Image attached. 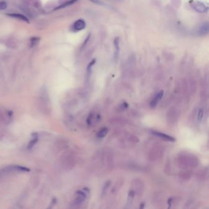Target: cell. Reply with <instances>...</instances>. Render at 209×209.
<instances>
[{
	"label": "cell",
	"mask_w": 209,
	"mask_h": 209,
	"mask_svg": "<svg viewBox=\"0 0 209 209\" xmlns=\"http://www.w3.org/2000/svg\"><path fill=\"white\" fill-rule=\"evenodd\" d=\"M90 194V190L89 188H85L82 190H79L76 193V198H75V204L79 205L82 204L87 199V196Z\"/></svg>",
	"instance_id": "1"
},
{
	"label": "cell",
	"mask_w": 209,
	"mask_h": 209,
	"mask_svg": "<svg viewBox=\"0 0 209 209\" xmlns=\"http://www.w3.org/2000/svg\"><path fill=\"white\" fill-rule=\"evenodd\" d=\"M190 5L195 11L199 13H206L208 10V7L206 4L199 1H191Z\"/></svg>",
	"instance_id": "2"
},
{
	"label": "cell",
	"mask_w": 209,
	"mask_h": 209,
	"mask_svg": "<svg viewBox=\"0 0 209 209\" xmlns=\"http://www.w3.org/2000/svg\"><path fill=\"white\" fill-rule=\"evenodd\" d=\"M30 169L26 167L20 166H7L5 169H2L1 172L3 173H11V172H30Z\"/></svg>",
	"instance_id": "3"
},
{
	"label": "cell",
	"mask_w": 209,
	"mask_h": 209,
	"mask_svg": "<svg viewBox=\"0 0 209 209\" xmlns=\"http://www.w3.org/2000/svg\"><path fill=\"white\" fill-rule=\"evenodd\" d=\"M196 34L198 36L207 35L209 31V25L208 22H204L200 24L196 29Z\"/></svg>",
	"instance_id": "4"
},
{
	"label": "cell",
	"mask_w": 209,
	"mask_h": 209,
	"mask_svg": "<svg viewBox=\"0 0 209 209\" xmlns=\"http://www.w3.org/2000/svg\"><path fill=\"white\" fill-rule=\"evenodd\" d=\"M86 27V23L83 19H79L73 25V30L78 31L83 30Z\"/></svg>",
	"instance_id": "5"
},
{
	"label": "cell",
	"mask_w": 209,
	"mask_h": 209,
	"mask_svg": "<svg viewBox=\"0 0 209 209\" xmlns=\"http://www.w3.org/2000/svg\"><path fill=\"white\" fill-rule=\"evenodd\" d=\"M152 134H153V135L156 136L158 137L161 138L162 139H163V140H166V141H170V142H175V139L174 137L170 136H169L168 134H164V133L157 132V131H152Z\"/></svg>",
	"instance_id": "6"
},
{
	"label": "cell",
	"mask_w": 209,
	"mask_h": 209,
	"mask_svg": "<svg viewBox=\"0 0 209 209\" xmlns=\"http://www.w3.org/2000/svg\"><path fill=\"white\" fill-rule=\"evenodd\" d=\"M38 139H39L38 134H37V132L32 133L31 134V139L30 140V142H29V143L27 146V148L28 150L32 149L33 147H35L37 142H38Z\"/></svg>",
	"instance_id": "7"
},
{
	"label": "cell",
	"mask_w": 209,
	"mask_h": 209,
	"mask_svg": "<svg viewBox=\"0 0 209 209\" xmlns=\"http://www.w3.org/2000/svg\"><path fill=\"white\" fill-rule=\"evenodd\" d=\"M163 95H164V91H161L155 96V97H154L152 100V101L150 102V106H151L152 108H154L156 106L159 101L161 100L162 97H163Z\"/></svg>",
	"instance_id": "8"
},
{
	"label": "cell",
	"mask_w": 209,
	"mask_h": 209,
	"mask_svg": "<svg viewBox=\"0 0 209 209\" xmlns=\"http://www.w3.org/2000/svg\"><path fill=\"white\" fill-rule=\"evenodd\" d=\"M120 41L118 37H115L114 39V47H115V52H114V57L115 59H117L118 57L119 53H120Z\"/></svg>",
	"instance_id": "9"
},
{
	"label": "cell",
	"mask_w": 209,
	"mask_h": 209,
	"mask_svg": "<svg viewBox=\"0 0 209 209\" xmlns=\"http://www.w3.org/2000/svg\"><path fill=\"white\" fill-rule=\"evenodd\" d=\"M7 15H9L10 17H11L17 19L19 20H22V21H24V22L29 23L28 19L27 17L25 15H24L20 14H7Z\"/></svg>",
	"instance_id": "10"
},
{
	"label": "cell",
	"mask_w": 209,
	"mask_h": 209,
	"mask_svg": "<svg viewBox=\"0 0 209 209\" xmlns=\"http://www.w3.org/2000/svg\"><path fill=\"white\" fill-rule=\"evenodd\" d=\"M107 133H108V129L107 128H103L98 132L97 137L99 138H103L107 135Z\"/></svg>",
	"instance_id": "11"
},
{
	"label": "cell",
	"mask_w": 209,
	"mask_h": 209,
	"mask_svg": "<svg viewBox=\"0 0 209 209\" xmlns=\"http://www.w3.org/2000/svg\"><path fill=\"white\" fill-rule=\"evenodd\" d=\"M40 38L38 37H33L30 39V47H33L39 43Z\"/></svg>",
	"instance_id": "12"
},
{
	"label": "cell",
	"mask_w": 209,
	"mask_h": 209,
	"mask_svg": "<svg viewBox=\"0 0 209 209\" xmlns=\"http://www.w3.org/2000/svg\"><path fill=\"white\" fill-rule=\"evenodd\" d=\"M76 1V0H69V1L65 2V3L62 4L61 5H60L59 7H58L56 9H61V8H63V7H66L67 6H70L73 5V3H74Z\"/></svg>",
	"instance_id": "13"
},
{
	"label": "cell",
	"mask_w": 209,
	"mask_h": 209,
	"mask_svg": "<svg viewBox=\"0 0 209 209\" xmlns=\"http://www.w3.org/2000/svg\"><path fill=\"white\" fill-rule=\"evenodd\" d=\"M134 191L131 190L129 191V194H128V201H127V204L128 205H131L132 200L134 199Z\"/></svg>",
	"instance_id": "14"
},
{
	"label": "cell",
	"mask_w": 209,
	"mask_h": 209,
	"mask_svg": "<svg viewBox=\"0 0 209 209\" xmlns=\"http://www.w3.org/2000/svg\"><path fill=\"white\" fill-rule=\"evenodd\" d=\"M110 181H108V182H107L105 183V185H104V186L103 187V192H102L103 195H104V194H105L106 193V192L107 191L108 188L109 187V186H110Z\"/></svg>",
	"instance_id": "15"
},
{
	"label": "cell",
	"mask_w": 209,
	"mask_h": 209,
	"mask_svg": "<svg viewBox=\"0 0 209 209\" xmlns=\"http://www.w3.org/2000/svg\"><path fill=\"white\" fill-rule=\"evenodd\" d=\"M203 116H204V110L202 109V108H201V109L199 110V113H198V120L199 121L201 120L203 118Z\"/></svg>",
	"instance_id": "16"
},
{
	"label": "cell",
	"mask_w": 209,
	"mask_h": 209,
	"mask_svg": "<svg viewBox=\"0 0 209 209\" xmlns=\"http://www.w3.org/2000/svg\"><path fill=\"white\" fill-rule=\"evenodd\" d=\"M7 7V3L5 1H1L0 2V9L3 10L6 9Z\"/></svg>",
	"instance_id": "17"
},
{
	"label": "cell",
	"mask_w": 209,
	"mask_h": 209,
	"mask_svg": "<svg viewBox=\"0 0 209 209\" xmlns=\"http://www.w3.org/2000/svg\"><path fill=\"white\" fill-rule=\"evenodd\" d=\"M128 103H126V102H124V103H123L122 104H121V106H120V108H122V110L126 109V108H128Z\"/></svg>",
	"instance_id": "18"
},
{
	"label": "cell",
	"mask_w": 209,
	"mask_h": 209,
	"mask_svg": "<svg viewBox=\"0 0 209 209\" xmlns=\"http://www.w3.org/2000/svg\"><path fill=\"white\" fill-rule=\"evenodd\" d=\"M90 1L92 3H93L95 4H97V5H103V3L101 1V0H90Z\"/></svg>",
	"instance_id": "19"
},
{
	"label": "cell",
	"mask_w": 209,
	"mask_h": 209,
	"mask_svg": "<svg viewBox=\"0 0 209 209\" xmlns=\"http://www.w3.org/2000/svg\"><path fill=\"white\" fill-rule=\"evenodd\" d=\"M141 205H142V206H140V208H143L144 207V204H142Z\"/></svg>",
	"instance_id": "20"
},
{
	"label": "cell",
	"mask_w": 209,
	"mask_h": 209,
	"mask_svg": "<svg viewBox=\"0 0 209 209\" xmlns=\"http://www.w3.org/2000/svg\"><path fill=\"white\" fill-rule=\"evenodd\" d=\"M114 1H123V0H114Z\"/></svg>",
	"instance_id": "21"
}]
</instances>
